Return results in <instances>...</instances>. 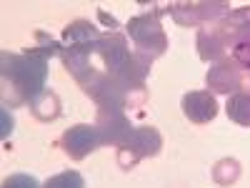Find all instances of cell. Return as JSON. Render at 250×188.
<instances>
[{"mask_svg": "<svg viewBox=\"0 0 250 188\" xmlns=\"http://www.w3.org/2000/svg\"><path fill=\"white\" fill-rule=\"evenodd\" d=\"M3 108H15L30 103L35 95L45 91L48 83V55L40 53L35 46L25 53H3Z\"/></svg>", "mask_w": 250, "mask_h": 188, "instance_id": "1", "label": "cell"}, {"mask_svg": "<svg viewBox=\"0 0 250 188\" xmlns=\"http://www.w3.org/2000/svg\"><path fill=\"white\" fill-rule=\"evenodd\" d=\"M163 13H168V8L135 15V18L128 20V25H125V30H128V35L133 40V50L148 55L150 60L160 58L165 50H168V35H165V30L160 25Z\"/></svg>", "mask_w": 250, "mask_h": 188, "instance_id": "2", "label": "cell"}, {"mask_svg": "<svg viewBox=\"0 0 250 188\" xmlns=\"http://www.w3.org/2000/svg\"><path fill=\"white\" fill-rule=\"evenodd\" d=\"M160 148H163L160 131L153 128V125H138V128H133V133L125 138V143L118 148V163H120V168L130 171L140 158L158 156Z\"/></svg>", "mask_w": 250, "mask_h": 188, "instance_id": "3", "label": "cell"}, {"mask_svg": "<svg viewBox=\"0 0 250 188\" xmlns=\"http://www.w3.org/2000/svg\"><path fill=\"white\" fill-rule=\"evenodd\" d=\"M168 13L183 28H203L230 13V3L225 0H200V3H173Z\"/></svg>", "mask_w": 250, "mask_h": 188, "instance_id": "4", "label": "cell"}, {"mask_svg": "<svg viewBox=\"0 0 250 188\" xmlns=\"http://www.w3.org/2000/svg\"><path fill=\"white\" fill-rule=\"evenodd\" d=\"M205 86L213 95H235L240 91H250V73H245L233 58H223L213 63L205 75Z\"/></svg>", "mask_w": 250, "mask_h": 188, "instance_id": "5", "label": "cell"}, {"mask_svg": "<svg viewBox=\"0 0 250 188\" xmlns=\"http://www.w3.org/2000/svg\"><path fill=\"white\" fill-rule=\"evenodd\" d=\"M103 145L98 125H88V123H78L73 128H68L60 136V148L65 156H70L73 161H83L88 158L93 151H98Z\"/></svg>", "mask_w": 250, "mask_h": 188, "instance_id": "6", "label": "cell"}, {"mask_svg": "<svg viewBox=\"0 0 250 188\" xmlns=\"http://www.w3.org/2000/svg\"><path fill=\"white\" fill-rule=\"evenodd\" d=\"M95 55L100 58L105 73H108V75H115V73L125 66V63H128V58L133 55V50H130V46H128V38H125L123 33L108 30V33L100 35L98 48H95Z\"/></svg>", "mask_w": 250, "mask_h": 188, "instance_id": "7", "label": "cell"}, {"mask_svg": "<svg viewBox=\"0 0 250 188\" xmlns=\"http://www.w3.org/2000/svg\"><path fill=\"white\" fill-rule=\"evenodd\" d=\"M195 46H198V55L200 60L205 63H218L225 58L228 48H230V35L225 33V28L220 25V20H215V23L210 25H203L198 30V40H195Z\"/></svg>", "mask_w": 250, "mask_h": 188, "instance_id": "8", "label": "cell"}, {"mask_svg": "<svg viewBox=\"0 0 250 188\" xmlns=\"http://www.w3.org/2000/svg\"><path fill=\"white\" fill-rule=\"evenodd\" d=\"M95 125H98V133H100L103 145H118V148L125 143V138H128L133 133V128H135L125 111L98 113V123Z\"/></svg>", "mask_w": 250, "mask_h": 188, "instance_id": "9", "label": "cell"}, {"mask_svg": "<svg viewBox=\"0 0 250 188\" xmlns=\"http://www.w3.org/2000/svg\"><path fill=\"white\" fill-rule=\"evenodd\" d=\"M180 108H183L188 120L198 123V125L210 123L218 116V103H215V95L210 91H190V93H185Z\"/></svg>", "mask_w": 250, "mask_h": 188, "instance_id": "10", "label": "cell"}, {"mask_svg": "<svg viewBox=\"0 0 250 188\" xmlns=\"http://www.w3.org/2000/svg\"><path fill=\"white\" fill-rule=\"evenodd\" d=\"M220 25L225 28L228 35H230V43L240 35H250V5L230 10L225 18H220Z\"/></svg>", "mask_w": 250, "mask_h": 188, "instance_id": "11", "label": "cell"}, {"mask_svg": "<svg viewBox=\"0 0 250 188\" xmlns=\"http://www.w3.org/2000/svg\"><path fill=\"white\" fill-rule=\"evenodd\" d=\"M30 111H33V116H35L38 120H43V123L55 120V118L60 116V100H58V95H55L53 91L45 88L40 95H35V98L30 100Z\"/></svg>", "mask_w": 250, "mask_h": 188, "instance_id": "12", "label": "cell"}, {"mask_svg": "<svg viewBox=\"0 0 250 188\" xmlns=\"http://www.w3.org/2000/svg\"><path fill=\"white\" fill-rule=\"evenodd\" d=\"M225 113L233 123L243 125V128H250V91H240L228 98Z\"/></svg>", "mask_w": 250, "mask_h": 188, "instance_id": "13", "label": "cell"}, {"mask_svg": "<svg viewBox=\"0 0 250 188\" xmlns=\"http://www.w3.org/2000/svg\"><path fill=\"white\" fill-rule=\"evenodd\" d=\"M40 188H85V178L78 171H62V173L48 178Z\"/></svg>", "mask_w": 250, "mask_h": 188, "instance_id": "14", "label": "cell"}, {"mask_svg": "<svg viewBox=\"0 0 250 188\" xmlns=\"http://www.w3.org/2000/svg\"><path fill=\"white\" fill-rule=\"evenodd\" d=\"M213 176H215L218 183L228 186V183H233L240 176V165H238L235 158H223V161H218V165L213 168Z\"/></svg>", "mask_w": 250, "mask_h": 188, "instance_id": "15", "label": "cell"}, {"mask_svg": "<svg viewBox=\"0 0 250 188\" xmlns=\"http://www.w3.org/2000/svg\"><path fill=\"white\" fill-rule=\"evenodd\" d=\"M230 48H233V60L238 63L245 73H250V35L235 38Z\"/></svg>", "mask_w": 250, "mask_h": 188, "instance_id": "16", "label": "cell"}, {"mask_svg": "<svg viewBox=\"0 0 250 188\" xmlns=\"http://www.w3.org/2000/svg\"><path fill=\"white\" fill-rule=\"evenodd\" d=\"M3 188H40V183L30 173H13L3 181Z\"/></svg>", "mask_w": 250, "mask_h": 188, "instance_id": "17", "label": "cell"}, {"mask_svg": "<svg viewBox=\"0 0 250 188\" xmlns=\"http://www.w3.org/2000/svg\"><path fill=\"white\" fill-rule=\"evenodd\" d=\"M10 131H13V116H10V108H3V138H8Z\"/></svg>", "mask_w": 250, "mask_h": 188, "instance_id": "18", "label": "cell"}, {"mask_svg": "<svg viewBox=\"0 0 250 188\" xmlns=\"http://www.w3.org/2000/svg\"><path fill=\"white\" fill-rule=\"evenodd\" d=\"M98 18H100L105 25H110V30H115V28H118V20H115L113 15H108L105 10H98Z\"/></svg>", "mask_w": 250, "mask_h": 188, "instance_id": "19", "label": "cell"}]
</instances>
